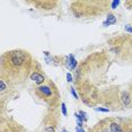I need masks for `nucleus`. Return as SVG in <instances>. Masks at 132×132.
<instances>
[{"instance_id":"nucleus-15","label":"nucleus","mask_w":132,"mask_h":132,"mask_svg":"<svg viewBox=\"0 0 132 132\" xmlns=\"http://www.w3.org/2000/svg\"><path fill=\"white\" fill-rule=\"evenodd\" d=\"M125 31L129 32V33H132V27H130V25H126L125 26Z\"/></svg>"},{"instance_id":"nucleus-16","label":"nucleus","mask_w":132,"mask_h":132,"mask_svg":"<svg viewBox=\"0 0 132 132\" xmlns=\"http://www.w3.org/2000/svg\"><path fill=\"white\" fill-rule=\"evenodd\" d=\"M77 132H84V130H83V129H81V128H80V126H79V128H77Z\"/></svg>"},{"instance_id":"nucleus-7","label":"nucleus","mask_w":132,"mask_h":132,"mask_svg":"<svg viewBox=\"0 0 132 132\" xmlns=\"http://www.w3.org/2000/svg\"><path fill=\"white\" fill-rule=\"evenodd\" d=\"M111 132H120V126L117 123H112L111 124Z\"/></svg>"},{"instance_id":"nucleus-9","label":"nucleus","mask_w":132,"mask_h":132,"mask_svg":"<svg viewBox=\"0 0 132 132\" xmlns=\"http://www.w3.org/2000/svg\"><path fill=\"white\" fill-rule=\"evenodd\" d=\"M119 3H120L119 0H116V1H113V2H112V8H113V9H116V7L119 6Z\"/></svg>"},{"instance_id":"nucleus-3","label":"nucleus","mask_w":132,"mask_h":132,"mask_svg":"<svg viewBox=\"0 0 132 132\" xmlns=\"http://www.w3.org/2000/svg\"><path fill=\"white\" fill-rule=\"evenodd\" d=\"M76 66H77V61H76V59H75V56L70 54V55L68 56V59H67V68L71 70Z\"/></svg>"},{"instance_id":"nucleus-12","label":"nucleus","mask_w":132,"mask_h":132,"mask_svg":"<svg viewBox=\"0 0 132 132\" xmlns=\"http://www.w3.org/2000/svg\"><path fill=\"white\" fill-rule=\"evenodd\" d=\"M43 132H55V130H54V128H52V126H49V128H46Z\"/></svg>"},{"instance_id":"nucleus-14","label":"nucleus","mask_w":132,"mask_h":132,"mask_svg":"<svg viewBox=\"0 0 132 132\" xmlns=\"http://www.w3.org/2000/svg\"><path fill=\"white\" fill-rule=\"evenodd\" d=\"M70 92H71V94H72V96H73V97H75V98H78V96H77L76 92H75V89H73V88H71V89H70Z\"/></svg>"},{"instance_id":"nucleus-11","label":"nucleus","mask_w":132,"mask_h":132,"mask_svg":"<svg viewBox=\"0 0 132 132\" xmlns=\"http://www.w3.org/2000/svg\"><path fill=\"white\" fill-rule=\"evenodd\" d=\"M67 81H68V83H71V81H72V76H71V73H67Z\"/></svg>"},{"instance_id":"nucleus-6","label":"nucleus","mask_w":132,"mask_h":132,"mask_svg":"<svg viewBox=\"0 0 132 132\" xmlns=\"http://www.w3.org/2000/svg\"><path fill=\"white\" fill-rule=\"evenodd\" d=\"M39 90H40L44 96H51L52 95V90H51L50 87H47V86H41L40 88H39Z\"/></svg>"},{"instance_id":"nucleus-10","label":"nucleus","mask_w":132,"mask_h":132,"mask_svg":"<svg viewBox=\"0 0 132 132\" xmlns=\"http://www.w3.org/2000/svg\"><path fill=\"white\" fill-rule=\"evenodd\" d=\"M5 89H6V85H5V83L1 80V81H0V90H1V92H3Z\"/></svg>"},{"instance_id":"nucleus-1","label":"nucleus","mask_w":132,"mask_h":132,"mask_svg":"<svg viewBox=\"0 0 132 132\" xmlns=\"http://www.w3.org/2000/svg\"><path fill=\"white\" fill-rule=\"evenodd\" d=\"M10 61L14 66H22L25 61V54L22 52H14L11 53V58Z\"/></svg>"},{"instance_id":"nucleus-8","label":"nucleus","mask_w":132,"mask_h":132,"mask_svg":"<svg viewBox=\"0 0 132 132\" xmlns=\"http://www.w3.org/2000/svg\"><path fill=\"white\" fill-rule=\"evenodd\" d=\"M61 109H62L63 115L66 116L67 115V109H66V104H64V103H62V105H61Z\"/></svg>"},{"instance_id":"nucleus-17","label":"nucleus","mask_w":132,"mask_h":132,"mask_svg":"<svg viewBox=\"0 0 132 132\" xmlns=\"http://www.w3.org/2000/svg\"><path fill=\"white\" fill-rule=\"evenodd\" d=\"M102 132H109V131H107V130H104V131H102Z\"/></svg>"},{"instance_id":"nucleus-2","label":"nucleus","mask_w":132,"mask_h":132,"mask_svg":"<svg viewBox=\"0 0 132 132\" xmlns=\"http://www.w3.org/2000/svg\"><path fill=\"white\" fill-rule=\"evenodd\" d=\"M31 79L33 80L34 83H36V84H42L44 81V77L42 76V75H40L39 72H33L32 75H31Z\"/></svg>"},{"instance_id":"nucleus-5","label":"nucleus","mask_w":132,"mask_h":132,"mask_svg":"<svg viewBox=\"0 0 132 132\" xmlns=\"http://www.w3.org/2000/svg\"><path fill=\"white\" fill-rule=\"evenodd\" d=\"M116 23V17L113 16V15H109V17H107V19H106V22L103 25L105 27L109 26V25H112V24H115Z\"/></svg>"},{"instance_id":"nucleus-4","label":"nucleus","mask_w":132,"mask_h":132,"mask_svg":"<svg viewBox=\"0 0 132 132\" xmlns=\"http://www.w3.org/2000/svg\"><path fill=\"white\" fill-rule=\"evenodd\" d=\"M121 101H122L124 106H129L130 103H131V98H130L129 94H128V93H123L122 96H121Z\"/></svg>"},{"instance_id":"nucleus-18","label":"nucleus","mask_w":132,"mask_h":132,"mask_svg":"<svg viewBox=\"0 0 132 132\" xmlns=\"http://www.w3.org/2000/svg\"><path fill=\"white\" fill-rule=\"evenodd\" d=\"M62 132H68V131H67V130H63V131Z\"/></svg>"},{"instance_id":"nucleus-13","label":"nucleus","mask_w":132,"mask_h":132,"mask_svg":"<svg viewBox=\"0 0 132 132\" xmlns=\"http://www.w3.org/2000/svg\"><path fill=\"white\" fill-rule=\"evenodd\" d=\"M96 111H99V112H109V109H103V107H98V109H96Z\"/></svg>"}]
</instances>
